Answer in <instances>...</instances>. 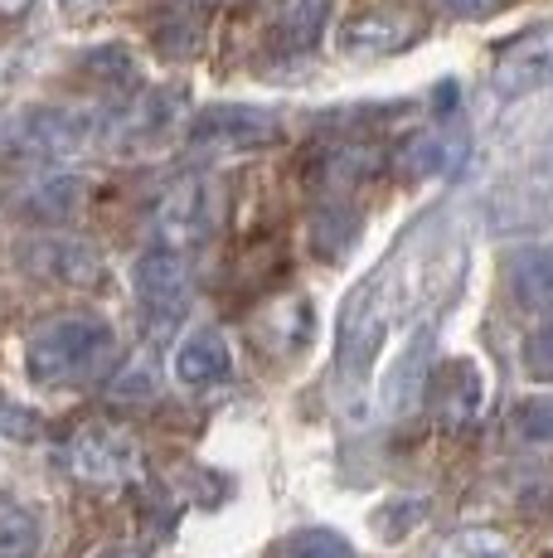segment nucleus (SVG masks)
<instances>
[{"mask_svg":"<svg viewBox=\"0 0 553 558\" xmlns=\"http://www.w3.org/2000/svg\"><path fill=\"white\" fill-rule=\"evenodd\" d=\"M116 340L112 326L88 311H63V316L39 320L25 336V374L45 389H63V384H88L108 369Z\"/></svg>","mask_w":553,"mask_h":558,"instance_id":"nucleus-1","label":"nucleus"},{"mask_svg":"<svg viewBox=\"0 0 553 558\" xmlns=\"http://www.w3.org/2000/svg\"><path fill=\"white\" fill-rule=\"evenodd\" d=\"M403 272L408 257H389L374 277L349 292L345 311H340V340H335V374L340 384H359L374 369V355L384 350L393 320L403 311Z\"/></svg>","mask_w":553,"mask_h":558,"instance_id":"nucleus-2","label":"nucleus"},{"mask_svg":"<svg viewBox=\"0 0 553 558\" xmlns=\"http://www.w3.org/2000/svg\"><path fill=\"white\" fill-rule=\"evenodd\" d=\"M98 136V117L83 107H35V112L10 122V146L20 156H73Z\"/></svg>","mask_w":553,"mask_h":558,"instance_id":"nucleus-3","label":"nucleus"},{"mask_svg":"<svg viewBox=\"0 0 553 558\" xmlns=\"http://www.w3.org/2000/svg\"><path fill=\"white\" fill-rule=\"evenodd\" d=\"M214 219H219V204H214L209 180H199V175L175 180V185L161 195V204H156V233H161V248H170V253L199 248V243L214 233Z\"/></svg>","mask_w":553,"mask_h":558,"instance_id":"nucleus-4","label":"nucleus"},{"mask_svg":"<svg viewBox=\"0 0 553 558\" xmlns=\"http://www.w3.org/2000/svg\"><path fill=\"white\" fill-rule=\"evenodd\" d=\"M486 83H491V93L500 102H515V98L549 88L553 83V25H539L529 35H515L509 45H500Z\"/></svg>","mask_w":553,"mask_h":558,"instance_id":"nucleus-5","label":"nucleus"},{"mask_svg":"<svg viewBox=\"0 0 553 558\" xmlns=\"http://www.w3.org/2000/svg\"><path fill=\"white\" fill-rule=\"evenodd\" d=\"M282 136L272 107H248V102H223L205 107L189 122V146H209V151H248V146H272Z\"/></svg>","mask_w":553,"mask_h":558,"instance_id":"nucleus-6","label":"nucleus"},{"mask_svg":"<svg viewBox=\"0 0 553 558\" xmlns=\"http://www.w3.org/2000/svg\"><path fill=\"white\" fill-rule=\"evenodd\" d=\"M418 35H422V20L413 15L408 5H374V10H359V15L345 20L340 49H345L349 59H389V53L408 49Z\"/></svg>","mask_w":553,"mask_h":558,"instance_id":"nucleus-7","label":"nucleus"},{"mask_svg":"<svg viewBox=\"0 0 553 558\" xmlns=\"http://www.w3.org/2000/svg\"><path fill=\"white\" fill-rule=\"evenodd\" d=\"M136 296L151 316H180L195 296V272H189L185 253H170V248H151L136 257Z\"/></svg>","mask_w":553,"mask_h":558,"instance_id":"nucleus-8","label":"nucleus"},{"mask_svg":"<svg viewBox=\"0 0 553 558\" xmlns=\"http://www.w3.org/2000/svg\"><path fill=\"white\" fill-rule=\"evenodd\" d=\"M69 466L93 486H122L126 476H136V447L116 427H83L69 442Z\"/></svg>","mask_w":553,"mask_h":558,"instance_id":"nucleus-9","label":"nucleus"},{"mask_svg":"<svg viewBox=\"0 0 553 558\" xmlns=\"http://www.w3.org/2000/svg\"><path fill=\"white\" fill-rule=\"evenodd\" d=\"M25 257L35 272L54 277L63 287H93L102 277V257L88 248L83 239H63V233H49V239H35L25 243Z\"/></svg>","mask_w":553,"mask_h":558,"instance_id":"nucleus-10","label":"nucleus"},{"mask_svg":"<svg viewBox=\"0 0 553 558\" xmlns=\"http://www.w3.org/2000/svg\"><path fill=\"white\" fill-rule=\"evenodd\" d=\"M481 369L471 360H452L446 369L432 379V417L446 427V433H462L476 413H481Z\"/></svg>","mask_w":553,"mask_h":558,"instance_id":"nucleus-11","label":"nucleus"},{"mask_svg":"<svg viewBox=\"0 0 553 558\" xmlns=\"http://www.w3.org/2000/svg\"><path fill=\"white\" fill-rule=\"evenodd\" d=\"M229 340L219 330H195L185 345L175 350V379L189 384V389H205V384H219L229 374Z\"/></svg>","mask_w":553,"mask_h":558,"instance_id":"nucleus-12","label":"nucleus"},{"mask_svg":"<svg viewBox=\"0 0 553 558\" xmlns=\"http://www.w3.org/2000/svg\"><path fill=\"white\" fill-rule=\"evenodd\" d=\"M509 296L519 311H553V243L529 248L509 267Z\"/></svg>","mask_w":553,"mask_h":558,"instance_id":"nucleus-13","label":"nucleus"},{"mask_svg":"<svg viewBox=\"0 0 553 558\" xmlns=\"http://www.w3.org/2000/svg\"><path fill=\"white\" fill-rule=\"evenodd\" d=\"M359 239V209L349 204H325L311 219V248L316 257H345Z\"/></svg>","mask_w":553,"mask_h":558,"instance_id":"nucleus-14","label":"nucleus"},{"mask_svg":"<svg viewBox=\"0 0 553 558\" xmlns=\"http://www.w3.org/2000/svg\"><path fill=\"white\" fill-rule=\"evenodd\" d=\"M428 510H432L428 496H389L384 506H374V514H369V530H374L384 544H403L422 520H428Z\"/></svg>","mask_w":553,"mask_h":558,"instance_id":"nucleus-15","label":"nucleus"},{"mask_svg":"<svg viewBox=\"0 0 553 558\" xmlns=\"http://www.w3.org/2000/svg\"><path fill=\"white\" fill-rule=\"evenodd\" d=\"M325 20H331V0H286L282 39L292 49H311L316 39H321Z\"/></svg>","mask_w":553,"mask_h":558,"instance_id":"nucleus-16","label":"nucleus"},{"mask_svg":"<svg viewBox=\"0 0 553 558\" xmlns=\"http://www.w3.org/2000/svg\"><path fill=\"white\" fill-rule=\"evenodd\" d=\"M428 350H432V326H422L418 336H413V345L403 350V360H398V369L389 374V384H384V403L398 413L403 403H408V393H413V384H418V374H422V364H428Z\"/></svg>","mask_w":553,"mask_h":558,"instance_id":"nucleus-17","label":"nucleus"},{"mask_svg":"<svg viewBox=\"0 0 553 558\" xmlns=\"http://www.w3.org/2000/svg\"><path fill=\"white\" fill-rule=\"evenodd\" d=\"M272 558H355V544L335 530H302L276 544Z\"/></svg>","mask_w":553,"mask_h":558,"instance_id":"nucleus-18","label":"nucleus"},{"mask_svg":"<svg viewBox=\"0 0 553 558\" xmlns=\"http://www.w3.org/2000/svg\"><path fill=\"white\" fill-rule=\"evenodd\" d=\"M151 39L165 59H189V53L199 49V20L189 15V10H170V15L156 20Z\"/></svg>","mask_w":553,"mask_h":558,"instance_id":"nucleus-19","label":"nucleus"},{"mask_svg":"<svg viewBox=\"0 0 553 558\" xmlns=\"http://www.w3.org/2000/svg\"><path fill=\"white\" fill-rule=\"evenodd\" d=\"M442 166H446V146L438 136H413V142L398 146V160H393L398 180H428V175H438Z\"/></svg>","mask_w":553,"mask_h":558,"instance_id":"nucleus-20","label":"nucleus"},{"mask_svg":"<svg viewBox=\"0 0 553 558\" xmlns=\"http://www.w3.org/2000/svg\"><path fill=\"white\" fill-rule=\"evenodd\" d=\"M39 539L45 534L29 510H0V558H35Z\"/></svg>","mask_w":553,"mask_h":558,"instance_id":"nucleus-21","label":"nucleus"},{"mask_svg":"<svg viewBox=\"0 0 553 558\" xmlns=\"http://www.w3.org/2000/svg\"><path fill=\"white\" fill-rule=\"evenodd\" d=\"M515 433L525 442H553V393H534L515 408Z\"/></svg>","mask_w":553,"mask_h":558,"instance_id":"nucleus-22","label":"nucleus"},{"mask_svg":"<svg viewBox=\"0 0 553 558\" xmlns=\"http://www.w3.org/2000/svg\"><path fill=\"white\" fill-rule=\"evenodd\" d=\"M73 204H78V180H45L29 199V209H39L45 219H63Z\"/></svg>","mask_w":553,"mask_h":558,"instance_id":"nucleus-23","label":"nucleus"},{"mask_svg":"<svg viewBox=\"0 0 553 558\" xmlns=\"http://www.w3.org/2000/svg\"><path fill=\"white\" fill-rule=\"evenodd\" d=\"M456 549H462V558H515L505 534H491V530H466L456 539Z\"/></svg>","mask_w":553,"mask_h":558,"instance_id":"nucleus-24","label":"nucleus"},{"mask_svg":"<svg viewBox=\"0 0 553 558\" xmlns=\"http://www.w3.org/2000/svg\"><path fill=\"white\" fill-rule=\"evenodd\" d=\"M525 364H529V374H539V379H553V326L539 330V336L525 345Z\"/></svg>","mask_w":553,"mask_h":558,"instance_id":"nucleus-25","label":"nucleus"},{"mask_svg":"<svg viewBox=\"0 0 553 558\" xmlns=\"http://www.w3.org/2000/svg\"><path fill=\"white\" fill-rule=\"evenodd\" d=\"M438 5L452 20H491V15H500V10L509 5V0H438Z\"/></svg>","mask_w":553,"mask_h":558,"instance_id":"nucleus-26","label":"nucleus"},{"mask_svg":"<svg viewBox=\"0 0 553 558\" xmlns=\"http://www.w3.org/2000/svg\"><path fill=\"white\" fill-rule=\"evenodd\" d=\"M93 558H142L136 549H102V554H93Z\"/></svg>","mask_w":553,"mask_h":558,"instance_id":"nucleus-27","label":"nucleus"},{"mask_svg":"<svg viewBox=\"0 0 553 558\" xmlns=\"http://www.w3.org/2000/svg\"><path fill=\"white\" fill-rule=\"evenodd\" d=\"M63 10H73V15H78V10H88V5H98V0H59Z\"/></svg>","mask_w":553,"mask_h":558,"instance_id":"nucleus-28","label":"nucleus"},{"mask_svg":"<svg viewBox=\"0 0 553 558\" xmlns=\"http://www.w3.org/2000/svg\"><path fill=\"white\" fill-rule=\"evenodd\" d=\"M5 5H10V10H15V5H25V0H5Z\"/></svg>","mask_w":553,"mask_h":558,"instance_id":"nucleus-29","label":"nucleus"}]
</instances>
